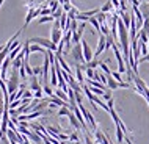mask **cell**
Returning a JSON list of instances; mask_svg holds the SVG:
<instances>
[{
  "label": "cell",
  "instance_id": "cell-17",
  "mask_svg": "<svg viewBox=\"0 0 149 144\" xmlns=\"http://www.w3.org/2000/svg\"><path fill=\"white\" fill-rule=\"evenodd\" d=\"M96 19L99 21L100 25H102V24H107V13H102V11H99L97 16H96Z\"/></svg>",
  "mask_w": 149,
  "mask_h": 144
},
{
  "label": "cell",
  "instance_id": "cell-36",
  "mask_svg": "<svg viewBox=\"0 0 149 144\" xmlns=\"http://www.w3.org/2000/svg\"><path fill=\"white\" fill-rule=\"evenodd\" d=\"M140 2H143V0H140Z\"/></svg>",
  "mask_w": 149,
  "mask_h": 144
},
{
  "label": "cell",
  "instance_id": "cell-28",
  "mask_svg": "<svg viewBox=\"0 0 149 144\" xmlns=\"http://www.w3.org/2000/svg\"><path fill=\"white\" fill-rule=\"evenodd\" d=\"M71 10H72V3H64V5H63V11H64V13H69Z\"/></svg>",
  "mask_w": 149,
  "mask_h": 144
},
{
  "label": "cell",
  "instance_id": "cell-12",
  "mask_svg": "<svg viewBox=\"0 0 149 144\" xmlns=\"http://www.w3.org/2000/svg\"><path fill=\"white\" fill-rule=\"evenodd\" d=\"M55 96H57L58 99H61V100H64V102L69 100V97H68V93H66V91H63V89H55Z\"/></svg>",
  "mask_w": 149,
  "mask_h": 144
},
{
  "label": "cell",
  "instance_id": "cell-2",
  "mask_svg": "<svg viewBox=\"0 0 149 144\" xmlns=\"http://www.w3.org/2000/svg\"><path fill=\"white\" fill-rule=\"evenodd\" d=\"M27 41H29L30 44H39V46H42L44 49L52 50V52H57L58 50V46L52 42V39L42 38V36H35V38H30V39H27Z\"/></svg>",
  "mask_w": 149,
  "mask_h": 144
},
{
  "label": "cell",
  "instance_id": "cell-10",
  "mask_svg": "<svg viewBox=\"0 0 149 144\" xmlns=\"http://www.w3.org/2000/svg\"><path fill=\"white\" fill-rule=\"evenodd\" d=\"M107 86H108V89H111V91H113V89H118V88H121V86H119V83L116 82V80L111 77V75H107Z\"/></svg>",
  "mask_w": 149,
  "mask_h": 144
},
{
  "label": "cell",
  "instance_id": "cell-16",
  "mask_svg": "<svg viewBox=\"0 0 149 144\" xmlns=\"http://www.w3.org/2000/svg\"><path fill=\"white\" fill-rule=\"evenodd\" d=\"M116 138H118V144H121V143H123V139L126 138V136H124L123 129H121L119 125H116Z\"/></svg>",
  "mask_w": 149,
  "mask_h": 144
},
{
  "label": "cell",
  "instance_id": "cell-26",
  "mask_svg": "<svg viewBox=\"0 0 149 144\" xmlns=\"http://www.w3.org/2000/svg\"><path fill=\"white\" fill-rule=\"evenodd\" d=\"M102 97H104V100H107V102L110 100V99H113V97H111V89H107V91H105V94H104Z\"/></svg>",
  "mask_w": 149,
  "mask_h": 144
},
{
  "label": "cell",
  "instance_id": "cell-22",
  "mask_svg": "<svg viewBox=\"0 0 149 144\" xmlns=\"http://www.w3.org/2000/svg\"><path fill=\"white\" fill-rule=\"evenodd\" d=\"M100 69L104 71V74H105V75H111V72H113V71L110 69V67L105 64V63H100Z\"/></svg>",
  "mask_w": 149,
  "mask_h": 144
},
{
  "label": "cell",
  "instance_id": "cell-35",
  "mask_svg": "<svg viewBox=\"0 0 149 144\" xmlns=\"http://www.w3.org/2000/svg\"><path fill=\"white\" fill-rule=\"evenodd\" d=\"M143 2H148V0H143Z\"/></svg>",
  "mask_w": 149,
  "mask_h": 144
},
{
  "label": "cell",
  "instance_id": "cell-29",
  "mask_svg": "<svg viewBox=\"0 0 149 144\" xmlns=\"http://www.w3.org/2000/svg\"><path fill=\"white\" fill-rule=\"evenodd\" d=\"M75 102H77V105H82V102H83V96L75 93Z\"/></svg>",
  "mask_w": 149,
  "mask_h": 144
},
{
  "label": "cell",
  "instance_id": "cell-33",
  "mask_svg": "<svg viewBox=\"0 0 149 144\" xmlns=\"http://www.w3.org/2000/svg\"><path fill=\"white\" fill-rule=\"evenodd\" d=\"M107 105H108V108H110V110H113V99H110V100L107 102Z\"/></svg>",
  "mask_w": 149,
  "mask_h": 144
},
{
  "label": "cell",
  "instance_id": "cell-13",
  "mask_svg": "<svg viewBox=\"0 0 149 144\" xmlns=\"http://www.w3.org/2000/svg\"><path fill=\"white\" fill-rule=\"evenodd\" d=\"M94 135H96V143H97V144H102L104 141H105V138H107L105 135H104V133H102V132H100L99 129L94 132Z\"/></svg>",
  "mask_w": 149,
  "mask_h": 144
},
{
  "label": "cell",
  "instance_id": "cell-7",
  "mask_svg": "<svg viewBox=\"0 0 149 144\" xmlns=\"http://www.w3.org/2000/svg\"><path fill=\"white\" fill-rule=\"evenodd\" d=\"M10 63H13L10 60V57H8L5 61H3V64H2V67H0V77H2L3 80H6V75H8V67H10Z\"/></svg>",
  "mask_w": 149,
  "mask_h": 144
},
{
  "label": "cell",
  "instance_id": "cell-3",
  "mask_svg": "<svg viewBox=\"0 0 149 144\" xmlns=\"http://www.w3.org/2000/svg\"><path fill=\"white\" fill-rule=\"evenodd\" d=\"M69 57L75 61V64H85V57H83V46H82V42L80 44H75L74 47L71 49L69 52Z\"/></svg>",
  "mask_w": 149,
  "mask_h": 144
},
{
  "label": "cell",
  "instance_id": "cell-15",
  "mask_svg": "<svg viewBox=\"0 0 149 144\" xmlns=\"http://www.w3.org/2000/svg\"><path fill=\"white\" fill-rule=\"evenodd\" d=\"M46 22H55V17L54 16H41V17L38 19L39 25H41V24H46Z\"/></svg>",
  "mask_w": 149,
  "mask_h": 144
},
{
  "label": "cell",
  "instance_id": "cell-11",
  "mask_svg": "<svg viewBox=\"0 0 149 144\" xmlns=\"http://www.w3.org/2000/svg\"><path fill=\"white\" fill-rule=\"evenodd\" d=\"M140 11H141L143 17L148 19L149 17V2H141V5H140Z\"/></svg>",
  "mask_w": 149,
  "mask_h": 144
},
{
  "label": "cell",
  "instance_id": "cell-23",
  "mask_svg": "<svg viewBox=\"0 0 149 144\" xmlns=\"http://www.w3.org/2000/svg\"><path fill=\"white\" fill-rule=\"evenodd\" d=\"M140 47H141V53H143V57H146V55H148V44L140 41Z\"/></svg>",
  "mask_w": 149,
  "mask_h": 144
},
{
  "label": "cell",
  "instance_id": "cell-20",
  "mask_svg": "<svg viewBox=\"0 0 149 144\" xmlns=\"http://www.w3.org/2000/svg\"><path fill=\"white\" fill-rule=\"evenodd\" d=\"M42 91H44V93H46L47 96H49V97H54V96H55V91L52 89L49 85H44V86H42Z\"/></svg>",
  "mask_w": 149,
  "mask_h": 144
},
{
  "label": "cell",
  "instance_id": "cell-37",
  "mask_svg": "<svg viewBox=\"0 0 149 144\" xmlns=\"http://www.w3.org/2000/svg\"><path fill=\"white\" fill-rule=\"evenodd\" d=\"M148 44H149V42H148Z\"/></svg>",
  "mask_w": 149,
  "mask_h": 144
},
{
  "label": "cell",
  "instance_id": "cell-4",
  "mask_svg": "<svg viewBox=\"0 0 149 144\" xmlns=\"http://www.w3.org/2000/svg\"><path fill=\"white\" fill-rule=\"evenodd\" d=\"M113 52H115L116 61H118V72H119V74H124V72H127V66L124 64V61H123V57H121V52H119L118 44H115V46H113Z\"/></svg>",
  "mask_w": 149,
  "mask_h": 144
},
{
  "label": "cell",
  "instance_id": "cell-32",
  "mask_svg": "<svg viewBox=\"0 0 149 144\" xmlns=\"http://www.w3.org/2000/svg\"><path fill=\"white\" fill-rule=\"evenodd\" d=\"M144 61H149V53L146 55V57H143V58L138 60V63H144Z\"/></svg>",
  "mask_w": 149,
  "mask_h": 144
},
{
  "label": "cell",
  "instance_id": "cell-1",
  "mask_svg": "<svg viewBox=\"0 0 149 144\" xmlns=\"http://www.w3.org/2000/svg\"><path fill=\"white\" fill-rule=\"evenodd\" d=\"M22 85V78H21V74H19L17 69H13L10 74V78L6 82V88H8V93L10 94H14L19 91V88Z\"/></svg>",
  "mask_w": 149,
  "mask_h": 144
},
{
  "label": "cell",
  "instance_id": "cell-25",
  "mask_svg": "<svg viewBox=\"0 0 149 144\" xmlns=\"http://www.w3.org/2000/svg\"><path fill=\"white\" fill-rule=\"evenodd\" d=\"M146 35H149V17L144 19V24H143V28H141Z\"/></svg>",
  "mask_w": 149,
  "mask_h": 144
},
{
  "label": "cell",
  "instance_id": "cell-8",
  "mask_svg": "<svg viewBox=\"0 0 149 144\" xmlns=\"http://www.w3.org/2000/svg\"><path fill=\"white\" fill-rule=\"evenodd\" d=\"M29 88H30V91H33V93H35V91H39V89H42L41 83L38 82V78H36L35 75L30 78V82H29Z\"/></svg>",
  "mask_w": 149,
  "mask_h": 144
},
{
  "label": "cell",
  "instance_id": "cell-24",
  "mask_svg": "<svg viewBox=\"0 0 149 144\" xmlns=\"http://www.w3.org/2000/svg\"><path fill=\"white\" fill-rule=\"evenodd\" d=\"M69 141L72 143H79V133L74 132V133H69Z\"/></svg>",
  "mask_w": 149,
  "mask_h": 144
},
{
  "label": "cell",
  "instance_id": "cell-6",
  "mask_svg": "<svg viewBox=\"0 0 149 144\" xmlns=\"http://www.w3.org/2000/svg\"><path fill=\"white\" fill-rule=\"evenodd\" d=\"M82 46H83V57H85V61L90 63L94 60V52L91 50V47L88 46V42L85 41V39H82Z\"/></svg>",
  "mask_w": 149,
  "mask_h": 144
},
{
  "label": "cell",
  "instance_id": "cell-27",
  "mask_svg": "<svg viewBox=\"0 0 149 144\" xmlns=\"http://www.w3.org/2000/svg\"><path fill=\"white\" fill-rule=\"evenodd\" d=\"M31 97H33V91H30V89H27L22 96V99H31Z\"/></svg>",
  "mask_w": 149,
  "mask_h": 144
},
{
  "label": "cell",
  "instance_id": "cell-21",
  "mask_svg": "<svg viewBox=\"0 0 149 144\" xmlns=\"http://www.w3.org/2000/svg\"><path fill=\"white\" fill-rule=\"evenodd\" d=\"M22 107V99H19V100H14L10 103V110H16V108Z\"/></svg>",
  "mask_w": 149,
  "mask_h": 144
},
{
  "label": "cell",
  "instance_id": "cell-18",
  "mask_svg": "<svg viewBox=\"0 0 149 144\" xmlns=\"http://www.w3.org/2000/svg\"><path fill=\"white\" fill-rule=\"evenodd\" d=\"M97 66H100V61L97 58H94L93 61H90V63H85V67H90V69H96Z\"/></svg>",
  "mask_w": 149,
  "mask_h": 144
},
{
  "label": "cell",
  "instance_id": "cell-34",
  "mask_svg": "<svg viewBox=\"0 0 149 144\" xmlns=\"http://www.w3.org/2000/svg\"><path fill=\"white\" fill-rule=\"evenodd\" d=\"M124 139H126V143H127V144H134V143L130 141V138H129V136H126V138H124Z\"/></svg>",
  "mask_w": 149,
  "mask_h": 144
},
{
  "label": "cell",
  "instance_id": "cell-14",
  "mask_svg": "<svg viewBox=\"0 0 149 144\" xmlns=\"http://www.w3.org/2000/svg\"><path fill=\"white\" fill-rule=\"evenodd\" d=\"M113 8H115L113 2H111V0H108V2H105V5L100 8V11H102V13H108V11H113Z\"/></svg>",
  "mask_w": 149,
  "mask_h": 144
},
{
  "label": "cell",
  "instance_id": "cell-5",
  "mask_svg": "<svg viewBox=\"0 0 149 144\" xmlns=\"http://www.w3.org/2000/svg\"><path fill=\"white\" fill-rule=\"evenodd\" d=\"M79 108H80V111H82V114L85 116L86 122H88V124H90V125H91V129H93V130L96 132V130H97V124H96L94 118H93V114H91L90 111H88V110H86V108L83 107V105H79Z\"/></svg>",
  "mask_w": 149,
  "mask_h": 144
},
{
  "label": "cell",
  "instance_id": "cell-9",
  "mask_svg": "<svg viewBox=\"0 0 149 144\" xmlns=\"http://www.w3.org/2000/svg\"><path fill=\"white\" fill-rule=\"evenodd\" d=\"M68 119H69L71 125L74 127V129H77V130H80V129H83V127H82V124H80V121H79V119H77V116H75L74 113H71L69 116H68Z\"/></svg>",
  "mask_w": 149,
  "mask_h": 144
},
{
  "label": "cell",
  "instance_id": "cell-30",
  "mask_svg": "<svg viewBox=\"0 0 149 144\" xmlns=\"http://www.w3.org/2000/svg\"><path fill=\"white\" fill-rule=\"evenodd\" d=\"M42 93H44L42 89H39V91H35V93H33V97H35V99H41V97H42Z\"/></svg>",
  "mask_w": 149,
  "mask_h": 144
},
{
  "label": "cell",
  "instance_id": "cell-19",
  "mask_svg": "<svg viewBox=\"0 0 149 144\" xmlns=\"http://www.w3.org/2000/svg\"><path fill=\"white\" fill-rule=\"evenodd\" d=\"M71 113H72V111L68 107H63V108H60V110H58V116H60V118H63V116H69Z\"/></svg>",
  "mask_w": 149,
  "mask_h": 144
},
{
  "label": "cell",
  "instance_id": "cell-31",
  "mask_svg": "<svg viewBox=\"0 0 149 144\" xmlns=\"http://www.w3.org/2000/svg\"><path fill=\"white\" fill-rule=\"evenodd\" d=\"M42 75V67H33V75L36 77V75Z\"/></svg>",
  "mask_w": 149,
  "mask_h": 144
}]
</instances>
